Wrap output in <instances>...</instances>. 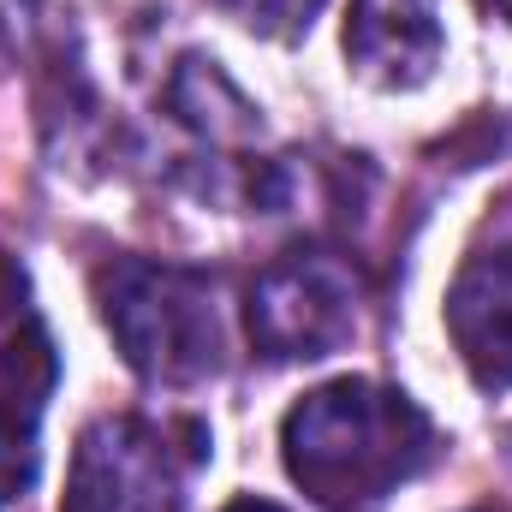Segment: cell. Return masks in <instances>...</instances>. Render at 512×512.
Returning <instances> with one entry per match:
<instances>
[{"mask_svg": "<svg viewBox=\"0 0 512 512\" xmlns=\"http://www.w3.org/2000/svg\"><path fill=\"white\" fill-rule=\"evenodd\" d=\"M54 340L30 304L24 268L0 256V507H12L36 483L42 459V411L54 393Z\"/></svg>", "mask_w": 512, "mask_h": 512, "instance_id": "obj_5", "label": "cell"}, {"mask_svg": "<svg viewBox=\"0 0 512 512\" xmlns=\"http://www.w3.org/2000/svg\"><path fill=\"white\" fill-rule=\"evenodd\" d=\"M507 459H512V435H507Z\"/></svg>", "mask_w": 512, "mask_h": 512, "instance_id": "obj_10", "label": "cell"}, {"mask_svg": "<svg viewBox=\"0 0 512 512\" xmlns=\"http://www.w3.org/2000/svg\"><path fill=\"white\" fill-rule=\"evenodd\" d=\"M447 54L441 0H352L346 60L370 90H423Z\"/></svg>", "mask_w": 512, "mask_h": 512, "instance_id": "obj_6", "label": "cell"}, {"mask_svg": "<svg viewBox=\"0 0 512 512\" xmlns=\"http://www.w3.org/2000/svg\"><path fill=\"white\" fill-rule=\"evenodd\" d=\"M221 512H286V507H274V501H262V495H239V501H227Z\"/></svg>", "mask_w": 512, "mask_h": 512, "instance_id": "obj_9", "label": "cell"}, {"mask_svg": "<svg viewBox=\"0 0 512 512\" xmlns=\"http://www.w3.org/2000/svg\"><path fill=\"white\" fill-rule=\"evenodd\" d=\"M102 322L149 387H203L227 370V316L221 286L203 268L161 256H114L96 274Z\"/></svg>", "mask_w": 512, "mask_h": 512, "instance_id": "obj_2", "label": "cell"}, {"mask_svg": "<svg viewBox=\"0 0 512 512\" xmlns=\"http://www.w3.org/2000/svg\"><path fill=\"white\" fill-rule=\"evenodd\" d=\"M447 334L483 393L512 387V245L477 251L447 286Z\"/></svg>", "mask_w": 512, "mask_h": 512, "instance_id": "obj_7", "label": "cell"}, {"mask_svg": "<svg viewBox=\"0 0 512 512\" xmlns=\"http://www.w3.org/2000/svg\"><path fill=\"white\" fill-rule=\"evenodd\" d=\"M185 495V459L167 423L108 411L96 417L66 465L60 512H173Z\"/></svg>", "mask_w": 512, "mask_h": 512, "instance_id": "obj_4", "label": "cell"}, {"mask_svg": "<svg viewBox=\"0 0 512 512\" xmlns=\"http://www.w3.org/2000/svg\"><path fill=\"white\" fill-rule=\"evenodd\" d=\"M245 30L256 36H274V42H292V36H304L310 24H316V12L328 6V0H221Z\"/></svg>", "mask_w": 512, "mask_h": 512, "instance_id": "obj_8", "label": "cell"}, {"mask_svg": "<svg viewBox=\"0 0 512 512\" xmlns=\"http://www.w3.org/2000/svg\"><path fill=\"white\" fill-rule=\"evenodd\" d=\"M280 459L322 512H382L435 459V423L405 387L340 376L280 417Z\"/></svg>", "mask_w": 512, "mask_h": 512, "instance_id": "obj_1", "label": "cell"}, {"mask_svg": "<svg viewBox=\"0 0 512 512\" xmlns=\"http://www.w3.org/2000/svg\"><path fill=\"white\" fill-rule=\"evenodd\" d=\"M245 328L268 364L334 358L364 328V280L340 251H286L256 274Z\"/></svg>", "mask_w": 512, "mask_h": 512, "instance_id": "obj_3", "label": "cell"}]
</instances>
